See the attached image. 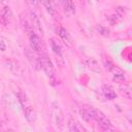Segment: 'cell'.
I'll return each instance as SVG.
<instances>
[{"label": "cell", "instance_id": "1", "mask_svg": "<svg viewBox=\"0 0 132 132\" xmlns=\"http://www.w3.org/2000/svg\"><path fill=\"white\" fill-rule=\"evenodd\" d=\"M85 108L88 111V113L91 117V119L95 120L97 122L98 126L102 130H104V131H112V130H114V127L112 126L111 122L109 121V119L102 111H100V110H98V109H96V108H94L92 106H86Z\"/></svg>", "mask_w": 132, "mask_h": 132}, {"label": "cell", "instance_id": "2", "mask_svg": "<svg viewBox=\"0 0 132 132\" xmlns=\"http://www.w3.org/2000/svg\"><path fill=\"white\" fill-rule=\"evenodd\" d=\"M37 67H38V68H41V69L46 73V75L50 77L51 80H54V79H55L54 67H53V64H52L50 58H48L46 55H43V56H41V57L38 58Z\"/></svg>", "mask_w": 132, "mask_h": 132}, {"label": "cell", "instance_id": "3", "mask_svg": "<svg viewBox=\"0 0 132 132\" xmlns=\"http://www.w3.org/2000/svg\"><path fill=\"white\" fill-rule=\"evenodd\" d=\"M51 117H52L53 124H54L57 128H62V127H63V123H64V114H63L61 108L59 107V105L56 104V103H53V105H52Z\"/></svg>", "mask_w": 132, "mask_h": 132}, {"label": "cell", "instance_id": "4", "mask_svg": "<svg viewBox=\"0 0 132 132\" xmlns=\"http://www.w3.org/2000/svg\"><path fill=\"white\" fill-rule=\"evenodd\" d=\"M28 36H29L30 47H31L33 51H35V52H37V53H40V52L42 51V48H43V45H42V42H41L39 36H37L33 31L30 32V33L28 34Z\"/></svg>", "mask_w": 132, "mask_h": 132}, {"label": "cell", "instance_id": "5", "mask_svg": "<svg viewBox=\"0 0 132 132\" xmlns=\"http://www.w3.org/2000/svg\"><path fill=\"white\" fill-rule=\"evenodd\" d=\"M29 18H30V21H31V25H32V28L39 34H43V29H42V25H41V22L38 18V15L33 11V10H30L29 12Z\"/></svg>", "mask_w": 132, "mask_h": 132}, {"label": "cell", "instance_id": "6", "mask_svg": "<svg viewBox=\"0 0 132 132\" xmlns=\"http://www.w3.org/2000/svg\"><path fill=\"white\" fill-rule=\"evenodd\" d=\"M12 19V12L10 10V8L8 6H4L1 10V13H0V22L6 26Z\"/></svg>", "mask_w": 132, "mask_h": 132}, {"label": "cell", "instance_id": "7", "mask_svg": "<svg viewBox=\"0 0 132 132\" xmlns=\"http://www.w3.org/2000/svg\"><path fill=\"white\" fill-rule=\"evenodd\" d=\"M58 34H59L60 38L64 41V43H65L66 45H68V46H71V45H72L71 37H70V35H69L68 31H67L65 28L60 27V28H59V30H58Z\"/></svg>", "mask_w": 132, "mask_h": 132}, {"label": "cell", "instance_id": "8", "mask_svg": "<svg viewBox=\"0 0 132 132\" xmlns=\"http://www.w3.org/2000/svg\"><path fill=\"white\" fill-rule=\"evenodd\" d=\"M85 65L87 66L88 69H90L93 72H96V73H99L100 72L99 64H98V62L94 58H88V59H86L85 60Z\"/></svg>", "mask_w": 132, "mask_h": 132}, {"label": "cell", "instance_id": "9", "mask_svg": "<svg viewBox=\"0 0 132 132\" xmlns=\"http://www.w3.org/2000/svg\"><path fill=\"white\" fill-rule=\"evenodd\" d=\"M60 2L68 14H73L75 12V7L72 0H60Z\"/></svg>", "mask_w": 132, "mask_h": 132}, {"label": "cell", "instance_id": "10", "mask_svg": "<svg viewBox=\"0 0 132 132\" xmlns=\"http://www.w3.org/2000/svg\"><path fill=\"white\" fill-rule=\"evenodd\" d=\"M102 93H103V95H104L107 99H109V100L114 99L116 96H117V94H116V92L113 91V89H112L110 86H108V85H103V86H102Z\"/></svg>", "mask_w": 132, "mask_h": 132}, {"label": "cell", "instance_id": "11", "mask_svg": "<svg viewBox=\"0 0 132 132\" xmlns=\"http://www.w3.org/2000/svg\"><path fill=\"white\" fill-rule=\"evenodd\" d=\"M68 129H69V131H71V132H78V131H82V130H85L82 127H80L79 126V124L73 119V118H69V120H68Z\"/></svg>", "mask_w": 132, "mask_h": 132}, {"label": "cell", "instance_id": "12", "mask_svg": "<svg viewBox=\"0 0 132 132\" xmlns=\"http://www.w3.org/2000/svg\"><path fill=\"white\" fill-rule=\"evenodd\" d=\"M20 21H21V24H22L23 29L27 32V34H29L30 32H32V31H33L32 25L29 23V21H28V19L26 18V15H24V14L22 13V14H21V16H20Z\"/></svg>", "mask_w": 132, "mask_h": 132}, {"label": "cell", "instance_id": "13", "mask_svg": "<svg viewBox=\"0 0 132 132\" xmlns=\"http://www.w3.org/2000/svg\"><path fill=\"white\" fill-rule=\"evenodd\" d=\"M24 111H25V117H26L27 121L30 122V123H33L35 121V119H36L35 111L33 110V108L31 106H28V107H26L24 109Z\"/></svg>", "mask_w": 132, "mask_h": 132}, {"label": "cell", "instance_id": "14", "mask_svg": "<svg viewBox=\"0 0 132 132\" xmlns=\"http://www.w3.org/2000/svg\"><path fill=\"white\" fill-rule=\"evenodd\" d=\"M120 90H121V93L125 97H127L128 99H131V87H130L129 84H126L125 81L122 82V85L120 87Z\"/></svg>", "mask_w": 132, "mask_h": 132}, {"label": "cell", "instance_id": "15", "mask_svg": "<svg viewBox=\"0 0 132 132\" xmlns=\"http://www.w3.org/2000/svg\"><path fill=\"white\" fill-rule=\"evenodd\" d=\"M51 45H52V50H53V52L55 53L56 57H62V50H61V46H60V44H59L55 39H52V40H51Z\"/></svg>", "mask_w": 132, "mask_h": 132}, {"label": "cell", "instance_id": "16", "mask_svg": "<svg viewBox=\"0 0 132 132\" xmlns=\"http://www.w3.org/2000/svg\"><path fill=\"white\" fill-rule=\"evenodd\" d=\"M26 56L28 58V60L31 62V64H34L36 67H37V61H38V58L33 54V50H26Z\"/></svg>", "mask_w": 132, "mask_h": 132}, {"label": "cell", "instance_id": "17", "mask_svg": "<svg viewBox=\"0 0 132 132\" xmlns=\"http://www.w3.org/2000/svg\"><path fill=\"white\" fill-rule=\"evenodd\" d=\"M42 3H43V5H44V7L46 8L47 12H48L51 15H55L56 10H55V8H54V6H53L52 1H51V0H42Z\"/></svg>", "mask_w": 132, "mask_h": 132}, {"label": "cell", "instance_id": "18", "mask_svg": "<svg viewBox=\"0 0 132 132\" xmlns=\"http://www.w3.org/2000/svg\"><path fill=\"white\" fill-rule=\"evenodd\" d=\"M6 67L14 74H18L19 73V66L18 64L14 62V61H6Z\"/></svg>", "mask_w": 132, "mask_h": 132}, {"label": "cell", "instance_id": "19", "mask_svg": "<svg viewBox=\"0 0 132 132\" xmlns=\"http://www.w3.org/2000/svg\"><path fill=\"white\" fill-rule=\"evenodd\" d=\"M102 63H103L104 68H105L106 70H108V71H110V70L112 69V67L114 66V64L112 63V61H111L108 57H103V58H102Z\"/></svg>", "mask_w": 132, "mask_h": 132}, {"label": "cell", "instance_id": "20", "mask_svg": "<svg viewBox=\"0 0 132 132\" xmlns=\"http://www.w3.org/2000/svg\"><path fill=\"white\" fill-rule=\"evenodd\" d=\"M96 30H97V32H98L100 35H102V36H108V35H109V30H108L107 28L103 27V26L97 25V26H96Z\"/></svg>", "mask_w": 132, "mask_h": 132}, {"label": "cell", "instance_id": "21", "mask_svg": "<svg viewBox=\"0 0 132 132\" xmlns=\"http://www.w3.org/2000/svg\"><path fill=\"white\" fill-rule=\"evenodd\" d=\"M16 97H18L20 103L24 106V104H25V102H26V96H25V94H24L21 90H18V91H16Z\"/></svg>", "mask_w": 132, "mask_h": 132}, {"label": "cell", "instance_id": "22", "mask_svg": "<svg viewBox=\"0 0 132 132\" xmlns=\"http://www.w3.org/2000/svg\"><path fill=\"white\" fill-rule=\"evenodd\" d=\"M112 79H113L114 81H117V82H124L126 78H125L124 73H119V74H113Z\"/></svg>", "mask_w": 132, "mask_h": 132}, {"label": "cell", "instance_id": "23", "mask_svg": "<svg viewBox=\"0 0 132 132\" xmlns=\"http://www.w3.org/2000/svg\"><path fill=\"white\" fill-rule=\"evenodd\" d=\"M6 50V42L4 40V38H2L0 36V51L1 52H4Z\"/></svg>", "mask_w": 132, "mask_h": 132}, {"label": "cell", "instance_id": "24", "mask_svg": "<svg viewBox=\"0 0 132 132\" xmlns=\"http://www.w3.org/2000/svg\"><path fill=\"white\" fill-rule=\"evenodd\" d=\"M26 1L31 6H37V4H38V0H26Z\"/></svg>", "mask_w": 132, "mask_h": 132}, {"label": "cell", "instance_id": "25", "mask_svg": "<svg viewBox=\"0 0 132 132\" xmlns=\"http://www.w3.org/2000/svg\"><path fill=\"white\" fill-rule=\"evenodd\" d=\"M1 126H2V125H1V123H0V129H1Z\"/></svg>", "mask_w": 132, "mask_h": 132}]
</instances>
